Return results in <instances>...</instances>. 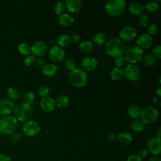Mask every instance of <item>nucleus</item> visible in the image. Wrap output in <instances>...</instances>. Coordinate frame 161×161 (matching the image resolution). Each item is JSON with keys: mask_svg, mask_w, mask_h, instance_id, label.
Masks as SVG:
<instances>
[{"mask_svg": "<svg viewBox=\"0 0 161 161\" xmlns=\"http://www.w3.org/2000/svg\"><path fill=\"white\" fill-rule=\"evenodd\" d=\"M125 50V43L119 38L114 37L108 40L106 44V53L112 57L116 58L123 55Z\"/></svg>", "mask_w": 161, "mask_h": 161, "instance_id": "obj_1", "label": "nucleus"}, {"mask_svg": "<svg viewBox=\"0 0 161 161\" xmlns=\"http://www.w3.org/2000/svg\"><path fill=\"white\" fill-rule=\"evenodd\" d=\"M70 84L75 87H82L86 86L88 80L87 72L80 68H75L70 71L69 76Z\"/></svg>", "mask_w": 161, "mask_h": 161, "instance_id": "obj_2", "label": "nucleus"}, {"mask_svg": "<svg viewBox=\"0 0 161 161\" xmlns=\"http://www.w3.org/2000/svg\"><path fill=\"white\" fill-rule=\"evenodd\" d=\"M125 9L126 2L124 0H108L105 4L106 13L113 17L119 16Z\"/></svg>", "mask_w": 161, "mask_h": 161, "instance_id": "obj_3", "label": "nucleus"}, {"mask_svg": "<svg viewBox=\"0 0 161 161\" xmlns=\"http://www.w3.org/2000/svg\"><path fill=\"white\" fill-rule=\"evenodd\" d=\"M33 108L30 104L22 103L18 104L14 109V117L17 121L25 122L29 120L33 115Z\"/></svg>", "mask_w": 161, "mask_h": 161, "instance_id": "obj_4", "label": "nucleus"}, {"mask_svg": "<svg viewBox=\"0 0 161 161\" xmlns=\"http://www.w3.org/2000/svg\"><path fill=\"white\" fill-rule=\"evenodd\" d=\"M18 121L14 116L8 115L0 119V133L3 135H9L16 130Z\"/></svg>", "mask_w": 161, "mask_h": 161, "instance_id": "obj_5", "label": "nucleus"}, {"mask_svg": "<svg viewBox=\"0 0 161 161\" xmlns=\"http://www.w3.org/2000/svg\"><path fill=\"white\" fill-rule=\"evenodd\" d=\"M143 55V51L140 47L131 46L125 50L123 57L126 62L129 64H135L142 60Z\"/></svg>", "mask_w": 161, "mask_h": 161, "instance_id": "obj_6", "label": "nucleus"}, {"mask_svg": "<svg viewBox=\"0 0 161 161\" xmlns=\"http://www.w3.org/2000/svg\"><path fill=\"white\" fill-rule=\"evenodd\" d=\"M140 120L146 125L154 123L158 119V113L157 109L153 106H147L141 111L140 115Z\"/></svg>", "mask_w": 161, "mask_h": 161, "instance_id": "obj_7", "label": "nucleus"}, {"mask_svg": "<svg viewBox=\"0 0 161 161\" xmlns=\"http://www.w3.org/2000/svg\"><path fill=\"white\" fill-rule=\"evenodd\" d=\"M140 69L136 64H128L123 70V75L125 78L130 81L137 80L140 75Z\"/></svg>", "mask_w": 161, "mask_h": 161, "instance_id": "obj_8", "label": "nucleus"}, {"mask_svg": "<svg viewBox=\"0 0 161 161\" xmlns=\"http://www.w3.org/2000/svg\"><path fill=\"white\" fill-rule=\"evenodd\" d=\"M23 132L28 136H34L38 135L40 131L39 124L34 120H28L24 123L22 126Z\"/></svg>", "mask_w": 161, "mask_h": 161, "instance_id": "obj_9", "label": "nucleus"}, {"mask_svg": "<svg viewBox=\"0 0 161 161\" xmlns=\"http://www.w3.org/2000/svg\"><path fill=\"white\" fill-rule=\"evenodd\" d=\"M65 56L64 50L58 45L52 47L48 51V57L54 63L62 62L65 58Z\"/></svg>", "mask_w": 161, "mask_h": 161, "instance_id": "obj_10", "label": "nucleus"}, {"mask_svg": "<svg viewBox=\"0 0 161 161\" xmlns=\"http://www.w3.org/2000/svg\"><path fill=\"white\" fill-rule=\"evenodd\" d=\"M147 147L148 152L153 155H158L161 152L160 137L157 136L151 137L147 142Z\"/></svg>", "mask_w": 161, "mask_h": 161, "instance_id": "obj_11", "label": "nucleus"}, {"mask_svg": "<svg viewBox=\"0 0 161 161\" xmlns=\"http://www.w3.org/2000/svg\"><path fill=\"white\" fill-rule=\"evenodd\" d=\"M136 31L133 27L126 26L121 30L119 32V38L121 39L124 42H130L136 38Z\"/></svg>", "mask_w": 161, "mask_h": 161, "instance_id": "obj_12", "label": "nucleus"}, {"mask_svg": "<svg viewBox=\"0 0 161 161\" xmlns=\"http://www.w3.org/2000/svg\"><path fill=\"white\" fill-rule=\"evenodd\" d=\"M98 62L97 58L92 55H87L84 57L82 61V69L87 72H92L94 70L97 66Z\"/></svg>", "mask_w": 161, "mask_h": 161, "instance_id": "obj_13", "label": "nucleus"}, {"mask_svg": "<svg viewBox=\"0 0 161 161\" xmlns=\"http://www.w3.org/2000/svg\"><path fill=\"white\" fill-rule=\"evenodd\" d=\"M47 51V44L41 40L35 42L31 47V52L35 57H40L43 56Z\"/></svg>", "mask_w": 161, "mask_h": 161, "instance_id": "obj_14", "label": "nucleus"}, {"mask_svg": "<svg viewBox=\"0 0 161 161\" xmlns=\"http://www.w3.org/2000/svg\"><path fill=\"white\" fill-rule=\"evenodd\" d=\"M14 104L9 99L4 98L0 100V114L2 115H8L12 113L14 109Z\"/></svg>", "mask_w": 161, "mask_h": 161, "instance_id": "obj_15", "label": "nucleus"}, {"mask_svg": "<svg viewBox=\"0 0 161 161\" xmlns=\"http://www.w3.org/2000/svg\"><path fill=\"white\" fill-rule=\"evenodd\" d=\"M153 43V38L148 33L140 35L136 39L137 47L141 49H147L150 48Z\"/></svg>", "mask_w": 161, "mask_h": 161, "instance_id": "obj_16", "label": "nucleus"}, {"mask_svg": "<svg viewBox=\"0 0 161 161\" xmlns=\"http://www.w3.org/2000/svg\"><path fill=\"white\" fill-rule=\"evenodd\" d=\"M40 106L42 109L45 112H52L56 106L55 100L50 96L42 97L40 102Z\"/></svg>", "mask_w": 161, "mask_h": 161, "instance_id": "obj_17", "label": "nucleus"}, {"mask_svg": "<svg viewBox=\"0 0 161 161\" xmlns=\"http://www.w3.org/2000/svg\"><path fill=\"white\" fill-rule=\"evenodd\" d=\"M65 6L67 10L72 13H77L80 11L82 2L80 0H67L65 1Z\"/></svg>", "mask_w": 161, "mask_h": 161, "instance_id": "obj_18", "label": "nucleus"}, {"mask_svg": "<svg viewBox=\"0 0 161 161\" xmlns=\"http://www.w3.org/2000/svg\"><path fill=\"white\" fill-rule=\"evenodd\" d=\"M58 67L54 64H45L42 68V72L43 75L49 78L55 77L58 73Z\"/></svg>", "mask_w": 161, "mask_h": 161, "instance_id": "obj_19", "label": "nucleus"}, {"mask_svg": "<svg viewBox=\"0 0 161 161\" xmlns=\"http://www.w3.org/2000/svg\"><path fill=\"white\" fill-rule=\"evenodd\" d=\"M58 21L60 26L67 28L73 25L74 22V18L72 15L68 13H64L59 16Z\"/></svg>", "mask_w": 161, "mask_h": 161, "instance_id": "obj_20", "label": "nucleus"}, {"mask_svg": "<svg viewBox=\"0 0 161 161\" xmlns=\"http://www.w3.org/2000/svg\"><path fill=\"white\" fill-rule=\"evenodd\" d=\"M144 10L143 5L137 1H134L129 5V11L133 16H141Z\"/></svg>", "mask_w": 161, "mask_h": 161, "instance_id": "obj_21", "label": "nucleus"}, {"mask_svg": "<svg viewBox=\"0 0 161 161\" xmlns=\"http://www.w3.org/2000/svg\"><path fill=\"white\" fill-rule=\"evenodd\" d=\"M116 140L122 145H128L132 142L133 137L129 132L123 131L116 135Z\"/></svg>", "mask_w": 161, "mask_h": 161, "instance_id": "obj_22", "label": "nucleus"}, {"mask_svg": "<svg viewBox=\"0 0 161 161\" xmlns=\"http://www.w3.org/2000/svg\"><path fill=\"white\" fill-rule=\"evenodd\" d=\"M93 44L89 40H84L79 43V50L83 54H89L93 50Z\"/></svg>", "mask_w": 161, "mask_h": 161, "instance_id": "obj_23", "label": "nucleus"}, {"mask_svg": "<svg viewBox=\"0 0 161 161\" xmlns=\"http://www.w3.org/2000/svg\"><path fill=\"white\" fill-rule=\"evenodd\" d=\"M93 42L96 44V45L98 47H103L108 42L107 36L104 33L98 32L94 35Z\"/></svg>", "mask_w": 161, "mask_h": 161, "instance_id": "obj_24", "label": "nucleus"}, {"mask_svg": "<svg viewBox=\"0 0 161 161\" xmlns=\"http://www.w3.org/2000/svg\"><path fill=\"white\" fill-rule=\"evenodd\" d=\"M123 76V70L121 68L114 67L109 72V77L114 81L120 80Z\"/></svg>", "mask_w": 161, "mask_h": 161, "instance_id": "obj_25", "label": "nucleus"}, {"mask_svg": "<svg viewBox=\"0 0 161 161\" xmlns=\"http://www.w3.org/2000/svg\"><path fill=\"white\" fill-rule=\"evenodd\" d=\"M55 105L60 109H64L66 108L69 103V99L68 96L65 94H60L56 98L55 101Z\"/></svg>", "mask_w": 161, "mask_h": 161, "instance_id": "obj_26", "label": "nucleus"}, {"mask_svg": "<svg viewBox=\"0 0 161 161\" xmlns=\"http://www.w3.org/2000/svg\"><path fill=\"white\" fill-rule=\"evenodd\" d=\"M58 46L61 48H66L68 47L71 43L70 37L67 34H63L58 36L57 39Z\"/></svg>", "mask_w": 161, "mask_h": 161, "instance_id": "obj_27", "label": "nucleus"}, {"mask_svg": "<svg viewBox=\"0 0 161 161\" xmlns=\"http://www.w3.org/2000/svg\"><path fill=\"white\" fill-rule=\"evenodd\" d=\"M141 111L142 110L138 106L131 105L128 108V114L131 118L133 119H137L138 117H140Z\"/></svg>", "mask_w": 161, "mask_h": 161, "instance_id": "obj_28", "label": "nucleus"}, {"mask_svg": "<svg viewBox=\"0 0 161 161\" xmlns=\"http://www.w3.org/2000/svg\"><path fill=\"white\" fill-rule=\"evenodd\" d=\"M142 60L144 65L148 67H154L156 64L155 58L152 54H150V53L143 55Z\"/></svg>", "mask_w": 161, "mask_h": 161, "instance_id": "obj_29", "label": "nucleus"}, {"mask_svg": "<svg viewBox=\"0 0 161 161\" xmlns=\"http://www.w3.org/2000/svg\"><path fill=\"white\" fill-rule=\"evenodd\" d=\"M66 9V6L64 3L62 1H58L55 3L53 7V12L57 14V15H61L64 13H65Z\"/></svg>", "mask_w": 161, "mask_h": 161, "instance_id": "obj_30", "label": "nucleus"}, {"mask_svg": "<svg viewBox=\"0 0 161 161\" xmlns=\"http://www.w3.org/2000/svg\"><path fill=\"white\" fill-rule=\"evenodd\" d=\"M130 126L135 131H142L144 129L143 123L138 119H133L130 123Z\"/></svg>", "mask_w": 161, "mask_h": 161, "instance_id": "obj_31", "label": "nucleus"}, {"mask_svg": "<svg viewBox=\"0 0 161 161\" xmlns=\"http://www.w3.org/2000/svg\"><path fill=\"white\" fill-rule=\"evenodd\" d=\"M18 50L21 55L27 56L31 52V47L27 43H21L19 45Z\"/></svg>", "mask_w": 161, "mask_h": 161, "instance_id": "obj_32", "label": "nucleus"}, {"mask_svg": "<svg viewBox=\"0 0 161 161\" xmlns=\"http://www.w3.org/2000/svg\"><path fill=\"white\" fill-rule=\"evenodd\" d=\"M146 10L151 13H154L157 12L159 9V4L155 1H148L147 3L145 6Z\"/></svg>", "mask_w": 161, "mask_h": 161, "instance_id": "obj_33", "label": "nucleus"}, {"mask_svg": "<svg viewBox=\"0 0 161 161\" xmlns=\"http://www.w3.org/2000/svg\"><path fill=\"white\" fill-rule=\"evenodd\" d=\"M7 93H8V96L11 99H13V100L17 99L19 96V90L14 87H9L7 91Z\"/></svg>", "mask_w": 161, "mask_h": 161, "instance_id": "obj_34", "label": "nucleus"}, {"mask_svg": "<svg viewBox=\"0 0 161 161\" xmlns=\"http://www.w3.org/2000/svg\"><path fill=\"white\" fill-rule=\"evenodd\" d=\"M159 31L158 27V26L155 24V23H152L150 24L148 28H147V31H148V34L149 35H150L151 36H155L158 34Z\"/></svg>", "mask_w": 161, "mask_h": 161, "instance_id": "obj_35", "label": "nucleus"}, {"mask_svg": "<svg viewBox=\"0 0 161 161\" xmlns=\"http://www.w3.org/2000/svg\"><path fill=\"white\" fill-rule=\"evenodd\" d=\"M49 92H50V88L48 86H46V85L41 86L38 90V93L39 96L42 97L47 96Z\"/></svg>", "mask_w": 161, "mask_h": 161, "instance_id": "obj_36", "label": "nucleus"}, {"mask_svg": "<svg viewBox=\"0 0 161 161\" xmlns=\"http://www.w3.org/2000/svg\"><path fill=\"white\" fill-rule=\"evenodd\" d=\"M65 67L67 70L72 71L76 68V63L75 62L72 58H68L65 62Z\"/></svg>", "mask_w": 161, "mask_h": 161, "instance_id": "obj_37", "label": "nucleus"}, {"mask_svg": "<svg viewBox=\"0 0 161 161\" xmlns=\"http://www.w3.org/2000/svg\"><path fill=\"white\" fill-rule=\"evenodd\" d=\"M34 98H35V95L33 92L30 91L27 92L24 95V97H23L24 103L28 104H31V103H32V102L33 101Z\"/></svg>", "mask_w": 161, "mask_h": 161, "instance_id": "obj_38", "label": "nucleus"}, {"mask_svg": "<svg viewBox=\"0 0 161 161\" xmlns=\"http://www.w3.org/2000/svg\"><path fill=\"white\" fill-rule=\"evenodd\" d=\"M24 62L27 67H31L35 63V58L33 55H28L25 57Z\"/></svg>", "mask_w": 161, "mask_h": 161, "instance_id": "obj_39", "label": "nucleus"}, {"mask_svg": "<svg viewBox=\"0 0 161 161\" xmlns=\"http://www.w3.org/2000/svg\"><path fill=\"white\" fill-rule=\"evenodd\" d=\"M125 63H126V61H125V58L123 55L117 57L114 59V64H115L116 67L121 68V67L125 65Z\"/></svg>", "mask_w": 161, "mask_h": 161, "instance_id": "obj_40", "label": "nucleus"}, {"mask_svg": "<svg viewBox=\"0 0 161 161\" xmlns=\"http://www.w3.org/2000/svg\"><path fill=\"white\" fill-rule=\"evenodd\" d=\"M152 55L157 59L161 58V46L160 45H156L152 50Z\"/></svg>", "mask_w": 161, "mask_h": 161, "instance_id": "obj_41", "label": "nucleus"}, {"mask_svg": "<svg viewBox=\"0 0 161 161\" xmlns=\"http://www.w3.org/2000/svg\"><path fill=\"white\" fill-rule=\"evenodd\" d=\"M149 23V18L146 14H142L139 18V23L142 26H146Z\"/></svg>", "mask_w": 161, "mask_h": 161, "instance_id": "obj_42", "label": "nucleus"}, {"mask_svg": "<svg viewBox=\"0 0 161 161\" xmlns=\"http://www.w3.org/2000/svg\"><path fill=\"white\" fill-rule=\"evenodd\" d=\"M70 40H71V42H72L74 43H79L80 42L81 37L79 33H74L71 35Z\"/></svg>", "mask_w": 161, "mask_h": 161, "instance_id": "obj_43", "label": "nucleus"}, {"mask_svg": "<svg viewBox=\"0 0 161 161\" xmlns=\"http://www.w3.org/2000/svg\"><path fill=\"white\" fill-rule=\"evenodd\" d=\"M126 161H142V158L138 154H132L128 157Z\"/></svg>", "mask_w": 161, "mask_h": 161, "instance_id": "obj_44", "label": "nucleus"}, {"mask_svg": "<svg viewBox=\"0 0 161 161\" xmlns=\"http://www.w3.org/2000/svg\"><path fill=\"white\" fill-rule=\"evenodd\" d=\"M148 152L147 150V149L146 148H142L141 149L140 151H139V153H138V155L139 157L141 158H145L147 157L148 155Z\"/></svg>", "mask_w": 161, "mask_h": 161, "instance_id": "obj_45", "label": "nucleus"}, {"mask_svg": "<svg viewBox=\"0 0 161 161\" xmlns=\"http://www.w3.org/2000/svg\"><path fill=\"white\" fill-rule=\"evenodd\" d=\"M35 63L37 67L43 68V66L45 65V60L42 58H38L36 60H35Z\"/></svg>", "mask_w": 161, "mask_h": 161, "instance_id": "obj_46", "label": "nucleus"}, {"mask_svg": "<svg viewBox=\"0 0 161 161\" xmlns=\"http://www.w3.org/2000/svg\"><path fill=\"white\" fill-rule=\"evenodd\" d=\"M106 139L109 142H113L116 140V135L114 133H109Z\"/></svg>", "mask_w": 161, "mask_h": 161, "instance_id": "obj_47", "label": "nucleus"}, {"mask_svg": "<svg viewBox=\"0 0 161 161\" xmlns=\"http://www.w3.org/2000/svg\"><path fill=\"white\" fill-rule=\"evenodd\" d=\"M0 161H11L10 157L4 153L0 154Z\"/></svg>", "mask_w": 161, "mask_h": 161, "instance_id": "obj_48", "label": "nucleus"}, {"mask_svg": "<svg viewBox=\"0 0 161 161\" xmlns=\"http://www.w3.org/2000/svg\"><path fill=\"white\" fill-rule=\"evenodd\" d=\"M148 161H161L160 158L157 155H153L152 157H151L149 159Z\"/></svg>", "mask_w": 161, "mask_h": 161, "instance_id": "obj_49", "label": "nucleus"}, {"mask_svg": "<svg viewBox=\"0 0 161 161\" xmlns=\"http://www.w3.org/2000/svg\"><path fill=\"white\" fill-rule=\"evenodd\" d=\"M156 135H157V136L160 137V135H161V127L160 126H159L156 130Z\"/></svg>", "mask_w": 161, "mask_h": 161, "instance_id": "obj_50", "label": "nucleus"}, {"mask_svg": "<svg viewBox=\"0 0 161 161\" xmlns=\"http://www.w3.org/2000/svg\"><path fill=\"white\" fill-rule=\"evenodd\" d=\"M156 94L158 97L161 96V87L159 86L156 90Z\"/></svg>", "mask_w": 161, "mask_h": 161, "instance_id": "obj_51", "label": "nucleus"}, {"mask_svg": "<svg viewBox=\"0 0 161 161\" xmlns=\"http://www.w3.org/2000/svg\"><path fill=\"white\" fill-rule=\"evenodd\" d=\"M49 43H50V45L52 47H53V46L56 45V42H55V40L54 39L51 40Z\"/></svg>", "mask_w": 161, "mask_h": 161, "instance_id": "obj_52", "label": "nucleus"}, {"mask_svg": "<svg viewBox=\"0 0 161 161\" xmlns=\"http://www.w3.org/2000/svg\"><path fill=\"white\" fill-rule=\"evenodd\" d=\"M157 100H158V97H153V102L154 103H155Z\"/></svg>", "mask_w": 161, "mask_h": 161, "instance_id": "obj_53", "label": "nucleus"}, {"mask_svg": "<svg viewBox=\"0 0 161 161\" xmlns=\"http://www.w3.org/2000/svg\"><path fill=\"white\" fill-rule=\"evenodd\" d=\"M159 82H160V83L161 82H160V76L159 77Z\"/></svg>", "mask_w": 161, "mask_h": 161, "instance_id": "obj_54", "label": "nucleus"}]
</instances>
